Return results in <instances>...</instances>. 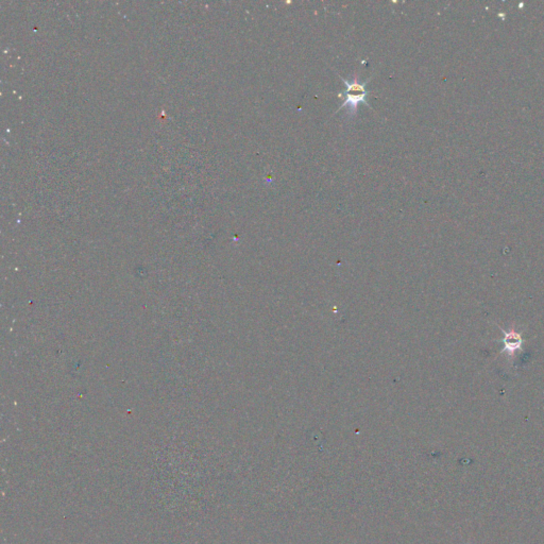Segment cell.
Masks as SVG:
<instances>
[{
  "mask_svg": "<svg viewBox=\"0 0 544 544\" xmlns=\"http://www.w3.org/2000/svg\"><path fill=\"white\" fill-rule=\"evenodd\" d=\"M504 344H505V350H508L509 352L512 353L515 350L520 349L521 344H522V339H521L519 334L510 333V334H506V336H505Z\"/></svg>",
  "mask_w": 544,
  "mask_h": 544,
  "instance_id": "cell-2",
  "label": "cell"
},
{
  "mask_svg": "<svg viewBox=\"0 0 544 544\" xmlns=\"http://www.w3.org/2000/svg\"><path fill=\"white\" fill-rule=\"evenodd\" d=\"M340 79L343 80V82L345 83V85H346V91L344 92L346 99H345V102L343 103V105L340 106L337 112H339L340 110H343L344 108H347V109H349L350 115L354 116L357 113L358 105H360V104L364 103V104H367L368 106H370V104L367 102L368 92L366 89V85H367V83L369 82V80L362 83V82L358 81L357 77H354V79H352L351 81L345 79L344 77H340Z\"/></svg>",
  "mask_w": 544,
  "mask_h": 544,
  "instance_id": "cell-1",
  "label": "cell"
}]
</instances>
